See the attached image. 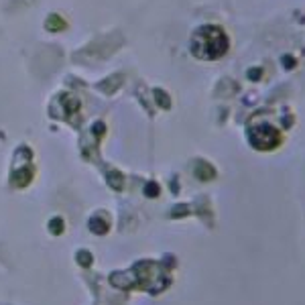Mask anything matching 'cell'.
<instances>
[{
	"label": "cell",
	"instance_id": "cell-2",
	"mask_svg": "<svg viewBox=\"0 0 305 305\" xmlns=\"http://www.w3.org/2000/svg\"><path fill=\"white\" fill-rule=\"evenodd\" d=\"M45 27H47L49 31H61V29H65V27H67V23H65L59 15H51V17L47 19Z\"/></svg>",
	"mask_w": 305,
	"mask_h": 305
},
{
	"label": "cell",
	"instance_id": "cell-1",
	"mask_svg": "<svg viewBox=\"0 0 305 305\" xmlns=\"http://www.w3.org/2000/svg\"><path fill=\"white\" fill-rule=\"evenodd\" d=\"M228 37L220 27H199L191 39V51L199 59H220L228 51Z\"/></svg>",
	"mask_w": 305,
	"mask_h": 305
}]
</instances>
